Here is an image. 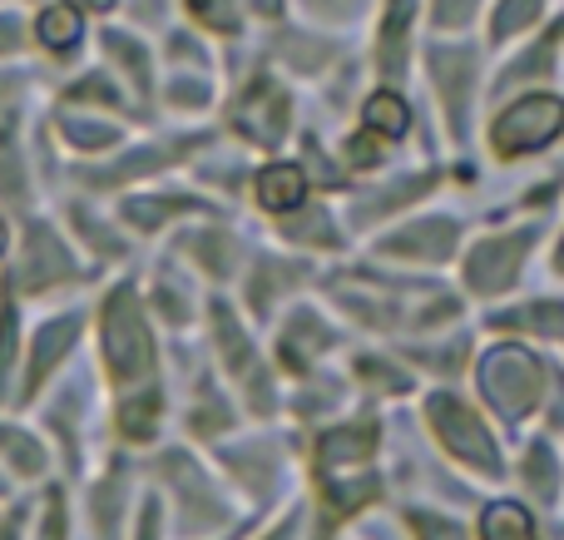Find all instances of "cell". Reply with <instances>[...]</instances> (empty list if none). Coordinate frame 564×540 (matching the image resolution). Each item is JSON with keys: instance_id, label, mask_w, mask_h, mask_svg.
Here are the masks:
<instances>
[{"instance_id": "6da1fadb", "label": "cell", "mask_w": 564, "mask_h": 540, "mask_svg": "<svg viewBox=\"0 0 564 540\" xmlns=\"http://www.w3.org/2000/svg\"><path fill=\"white\" fill-rule=\"evenodd\" d=\"M105 353H109V372L119 382H134L154 367V337L144 327L134 288H115L105 303Z\"/></svg>"}, {"instance_id": "7a4b0ae2", "label": "cell", "mask_w": 564, "mask_h": 540, "mask_svg": "<svg viewBox=\"0 0 564 540\" xmlns=\"http://www.w3.org/2000/svg\"><path fill=\"white\" fill-rule=\"evenodd\" d=\"M560 129H564V99L560 95H525L496 119L490 144H496L500 159H520V154H535V149L555 144Z\"/></svg>"}, {"instance_id": "3957f363", "label": "cell", "mask_w": 564, "mask_h": 540, "mask_svg": "<svg viewBox=\"0 0 564 540\" xmlns=\"http://www.w3.org/2000/svg\"><path fill=\"white\" fill-rule=\"evenodd\" d=\"M540 382H545V372H540V363L525 347H496L480 363V392L506 417H525L540 402Z\"/></svg>"}, {"instance_id": "277c9868", "label": "cell", "mask_w": 564, "mask_h": 540, "mask_svg": "<svg viewBox=\"0 0 564 540\" xmlns=\"http://www.w3.org/2000/svg\"><path fill=\"white\" fill-rule=\"evenodd\" d=\"M431 426H436L441 442H446L460 462L480 466V472H500L496 442H490V432L480 426V417L470 412L466 402H456V397H431Z\"/></svg>"}, {"instance_id": "5b68a950", "label": "cell", "mask_w": 564, "mask_h": 540, "mask_svg": "<svg viewBox=\"0 0 564 540\" xmlns=\"http://www.w3.org/2000/svg\"><path fill=\"white\" fill-rule=\"evenodd\" d=\"M530 244H535V228H520V234L480 244L466 263V283L476 288V293H506V288L516 283V268H520V258H525Z\"/></svg>"}, {"instance_id": "8992f818", "label": "cell", "mask_w": 564, "mask_h": 540, "mask_svg": "<svg viewBox=\"0 0 564 540\" xmlns=\"http://www.w3.org/2000/svg\"><path fill=\"white\" fill-rule=\"evenodd\" d=\"M214 323H218V347H224L228 367L238 372V382H243V392L253 397L258 412H268V407H273V387H268V372H263V363H258L248 333L234 323V313H228L224 303H214Z\"/></svg>"}, {"instance_id": "52a82bcc", "label": "cell", "mask_w": 564, "mask_h": 540, "mask_svg": "<svg viewBox=\"0 0 564 540\" xmlns=\"http://www.w3.org/2000/svg\"><path fill=\"white\" fill-rule=\"evenodd\" d=\"M234 125L243 129L253 144H278V139L288 134V95H282L278 85H268V79H258L234 105Z\"/></svg>"}, {"instance_id": "ba28073f", "label": "cell", "mask_w": 564, "mask_h": 540, "mask_svg": "<svg viewBox=\"0 0 564 540\" xmlns=\"http://www.w3.org/2000/svg\"><path fill=\"white\" fill-rule=\"evenodd\" d=\"M371 446H377L371 426H337V432H327L317 446V472L337 476V472H351V466H367Z\"/></svg>"}, {"instance_id": "9c48e42d", "label": "cell", "mask_w": 564, "mask_h": 540, "mask_svg": "<svg viewBox=\"0 0 564 540\" xmlns=\"http://www.w3.org/2000/svg\"><path fill=\"white\" fill-rule=\"evenodd\" d=\"M79 343V317H55L35 333V347H30V367H25V392H35L50 377V367Z\"/></svg>"}, {"instance_id": "30bf717a", "label": "cell", "mask_w": 564, "mask_h": 540, "mask_svg": "<svg viewBox=\"0 0 564 540\" xmlns=\"http://www.w3.org/2000/svg\"><path fill=\"white\" fill-rule=\"evenodd\" d=\"M470 69H476V60L466 55V50H431V75L441 79V95H446V109H451V125H456V134H466V85H470Z\"/></svg>"}, {"instance_id": "8fae6325", "label": "cell", "mask_w": 564, "mask_h": 540, "mask_svg": "<svg viewBox=\"0 0 564 540\" xmlns=\"http://www.w3.org/2000/svg\"><path fill=\"white\" fill-rule=\"evenodd\" d=\"M451 244H456V224L446 218H421V224L401 228V234L387 238V253L397 258H446Z\"/></svg>"}, {"instance_id": "7c38bea8", "label": "cell", "mask_w": 564, "mask_h": 540, "mask_svg": "<svg viewBox=\"0 0 564 540\" xmlns=\"http://www.w3.org/2000/svg\"><path fill=\"white\" fill-rule=\"evenodd\" d=\"M164 476L178 486V501H184V511H188V526H214L218 516H224V506L208 496L204 476H198L194 466L184 462V456H169V462H164Z\"/></svg>"}, {"instance_id": "4fadbf2b", "label": "cell", "mask_w": 564, "mask_h": 540, "mask_svg": "<svg viewBox=\"0 0 564 540\" xmlns=\"http://www.w3.org/2000/svg\"><path fill=\"white\" fill-rule=\"evenodd\" d=\"M75 273V258L59 248V238L50 228H30V253H25V283L30 288H50L55 278Z\"/></svg>"}, {"instance_id": "5bb4252c", "label": "cell", "mask_w": 564, "mask_h": 540, "mask_svg": "<svg viewBox=\"0 0 564 540\" xmlns=\"http://www.w3.org/2000/svg\"><path fill=\"white\" fill-rule=\"evenodd\" d=\"M302 194H307V179H302L297 164H273V169H263V179H258V198H263L268 208H278V214L297 208Z\"/></svg>"}, {"instance_id": "9a60e30c", "label": "cell", "mask_w": 564, "mask_h": 540, "mask_svg": "<svg viewBox=\"0 0 564 540\" xmlns=\"http://www.w3.org/2000/svg\"><path fill=\"white\" fill-rule=\"evenodd\" d=\"M480 540H535L525 506H516V501L486 506V516H480Z\"/></svg>"}, {"instance_id": "2e32d148", "label": "cell", "mask_w": 564, "mask_h": 540, "mask_svg": "<svg viewBox=\"0 0 564 540\" xmlns=\"http://www.w3.org/2000/svg\"><path fill=\"white\" fill-rule=\"evenodd\" d=\"M322 347H327V333H322V323L317 317H292V327H288V337H282V363L288 367H307V357L312 353H322Z\"/></svg>"}, {"instance_id": "e0dca14e", "label": "cell", "mask_w": 564, "mask_h": 540, "mask_svg": "<svg viewBox=\"0 0 564 540\" xmlns=\"http://www.w3.org/2000/svg\"><path fill=\"white\" fill-rule=\"evenodd\" d=\"M367 129H377V134L387 139H401L411 129V109L401 95H391V89H381V95L367 99Z\"/></svg>"}, {"instance_id": "ac0fdd59", "label": "cell", "mask_w": 564, "mask_h": 540, "mask_svg": "<svg viewBox=\"0 0 564 540\" xmlns=\"http://www.w3.org/2000/svg\"><path fill=\"white\" fill-rule=\"evenodd\" d=\"M0 198H6V204L25 198V164H20L15 125H0Z\"/></svg>"}, {"instance_id": "d6986e66", "label": "cell", "mask_w": 564, "mask_h": 540, "mask_svg": "<svg viewBox=\"0 0 564 540\" xmlns=\"http://www.w3.org/2000/svg\"><path fill=\"white\" fill-rule=\"evenodd\" d=\"M79 10L75 6H50L45 15L35 20V35H40V45H50V50H65V45H75L79 40Z\"/></svg>"}, {"instance_id": "ffe728a7", "label": "cell", "mask_w": 564, "mask_h": 540, "mask_svg": "<svg viewBox=\"0 0 564 540\" xmlns=\"http://www.w3.org/2000/svg\"><path fill=\"white\" fill-rule=\"evenodd\" d=\"M322 482H327V506L337 516L357 511V506H367L371 496H377V482H371V476H357V482H351V476H322Z\"/></svg>"}, {"instance_id": "44dd1931", "label": "cell", "mask_w": 564, "mask_h": 540, "mask_svg": "<svg viewBox=\"0 0 564 540\" xmlns=\"http://www.w3.org/2000/svg\"><path fill=\"white\" fill-rule=\"evenodd\" d=\"M154 426H159V392L134 397V402L119 407V432H124V436L144 442V436H154Z\"/></svg>"}, {"instance_id": "7402d4cb", "label": "cell", "mask_w": 564, "mask_h": 540, "mask_svg": "<svg viewBox=\"0 0 564 540\" xmlns=\"http://www.w3.org/2000/svg\"><path fill=\"white\" fill-rule=\"evenodd\" d=\"M411 25V0H391L387 30H381V69H401V40Z\"/></svg>"}, {"instance_id": "603a6c76", "label": "cell", "mask_w": 564, "mask_h": 540, "mask_svg": "<svg viewBox=\"0 0 564 540\" xmlns=\"http://www.w3.org/2000/svg\"><path fill=\"white\" fill-rule=\"evenodd\" d=\"M184 208H194V204H188V198H129L124 218L139 228H159L169 214H184Z\"/></svg>"}, {"instance_id": "cb8c5ba5", "label": "cell", "mask_w": 564, "mask_h": 540, "mask_svg": "<svg viewBox=\"0 0 564 540\" xmlns=\"http://www.w3.org/2000/svg\"><path fill=\"white\" fill-rule=\"evenodd\" d=\"M0 452H6L25 476H35L40 466H45V452H40L25 432H15V426H0Z\"/></svg>"}, {"instance_id": "d4e9b609", "label": "cell", "mask_w": 564, "mask_h": 540, "mask_svg": "<svg viewBox=\"0 0 564 540\" xmlns=\"http://www.w3.org/2000/svg\"><path fill=\"white\" fill-rule=\"evenodd\" d=\"M65 139L79 149H105L119 139V129L105 125V119H65Z\"/></svg>"}, {"instance_id": "484cf974", "label": "cell", "mask_w": 564, "mask_h": 540, "mask_svg": "<svg viewBox=\"0 0 564 540\" xmlns=\"http://www.w3.org/2000/svg\"><path fill=\"white\" fill-rule=\"evenodd\" d=\"M535 15H540V0H500V15H496V25H490V35L510 40L516 30H525Z\"/></svg>"}, {"instance_id": "4316f807", "label": "cell", "mask_w": 564, "mask_h": 540, "mask_svg": "<svg viewBox=\"0 0 564 540\" xmlns=\"http://www.w3.org/2000/svg\"><path fill=\"white\" fill-rule=\"evenodd\" d=\"M10 363H15V303L0 298V397H6Z\"/></svg>"}, {"instance_id": "83f0119b", "label": "cell", "mask_w": 564, "mask_h": 540, "mask_svg": "<svg viewBox=\"0 0 564 540\" xmlns=\"http://www.w3.org/2000/svg\"><path fill=\"white\" fill-rule=\"evenodd\" d=\"M188 10L214 30H238V0H188Z\"/></svg>"}, {"instance_id": "f1b7e54d", "label": "cell", "mask_w": 564, "mask_h": 540, "mask_svg": "<svg viewBox=\"0 0 564 540\" xmlns=\"http://www.w3.org/2000/svg\"><path fill=\"white\" fill-rule=\"evenodd\" d=\"M525 476L535 482L540 496H555V456H550V446H530L525 456Z\"/></svg>"}, {"instance_id": "f546056e", "label": "cell", "mask_w": 564, "mask_h": 540, "mask_svg": "<svg viewBox=\"0 0 564 540\" xmlns=\"http://www.w3.org/2000/svg\"><path fill=\"white\" fill-rule=\"evenodd\" d=\"M520 323L535 327V333H550V337H564V303H535L520 313Z\"/></svg>"}, {"instance_id": "4dcf8cb0", "label": "cell", "mask_w": 564, "mask_h": 540, "mask_svg": "<svg viewBox=\"0 0 564 540\" xmlns=\"http://www.w3.org/2000/svg\"><path fill=\"white\" fill-rule=\"evenodd\" d=\"M288 238H302V244H307V238H322V244H332V224H327V214H322V208H312L307 218L288 224Z\"/></svg>"}, {"instance_id": "1f68e13d", "label": "cell", "mask_w": 564, "mask_h": 540, "mask_svg": "<svg viewBox=\"0 0 564 540\" xmlns=\"http://www.w3.org/2000/svg\"><path fill=\"white\" fill-rule=\"evenodd\" d=\"M109 50H115V55L124 60L129 69H134V79H139V85H149V65H144V55H139V45H134V40H124V35H109Z\"/></svg>"}, {"instance_id": "d6a6232c", "label": "cell", "mask_w": 564, "mask_h": 540, "mask_svg": "<svg viewBox=\"0 0 564 540\" xmlns=\"http://www.w3.org/2000/svg\"><path fill=\"white\" fill-rule=\"evenodd\" d=\"M40 540H65V501H59V492L45 496V526H40Z\"/></svg>"}, {"instance_id": "836d02e7", "label": "cell", "mask_w": 564, "mask_h": 540, "mask_svg": "<svg viewBox=\"0 0 564 540\" xmlns=\"http://www.w3.org/2000/svg\"><path fill=\"white\" fill-rule=\"evenodd\" d=\"M411 526H416V536L421 540H466L456 531L451 521H436V516H411Z\"/></svg>"}, {"instance_id": "e575fe53", "label": "cell", "mask_w": 564, "mask_h": 540, "mask_svg": "<svg viewBox=\"0 0 564 540\" xmlns=\"http://www.w3.org/2000/svg\"><path fill=\"white\" fill-rule=\"evenodd\" d=\"M95 516H99V531H109V526H115V516H119V486H115V482H109V486H99Z\"/></svg>"}, {"instance_id": "d590c367", "label": "cell", "mask_w": 564, "mask_h": 540, "mask_svg": "<svg viewBox=\"0 0 564 540\" xmlns=\"http://www.w3.org/2000/svg\"><path fill=\"white\" fill-rule=\"evenodd\" d=\"M188 248H198V258H204V263H214L218 273H224V268H228V258L218 253V248H228V244H224V238H218V234H198Z\"/></svg>"}, {"instance_id": "8d00e7d4", "label": "cell", "mask_w": 564, "mask_h": 540, "mask_svg": "<svg viewBox=\"0 0 564 540\" xmlns=\"http://www.w3.org/2000/svg\"><path fill=\"white\" fill-rule=\"evenodd\" d=\"M470 10H476V0H436V20H441V25H466Z\"/></svg>"}, {"instance_id": "74e56055", "label": "cell", "mask_w": 564, "mask_h": 540, "mask_svg": "<svg viewBox=\"0 0 564 540\" xmlns=\"http://www.w3.org/2000/svg\"><path fill=\"white\" fill-rule=\"evenodd\" d=\"M75 99H105V105H115V89L105 85V79H85V85H75Z\"/></svg>"}, {"instance_id": "f35d334b", "label": "cell", "mask_w": 564, "mask_h": 540, "mask_svg": "<svg viewBox=\"0 0 564 540\" xmlns=\"http://www.w3.org/2000/svg\"><path fill=\"white\" fill-rule=\"evenodd\" d=\"M20 45V25L10 15H0V55H6V50H15Z\"/></svg>"}, {"instance_id": "ab89813d", "label": "cell", "mask_w": 564, "mask_h": 540, "mask_svg": "<svg viewBox=\"0 0 564 540\" xmlns=\"http://www.w3.org/2000/svg\"><path fill=\"white\" fill-rule=\"evenodd\" d=\"M139 540H159V506L154 501L144 506V531H139Z\"/></svg>"}, {"instance_id": "60d3db41", "label": "cell", "mask_w": 564, "mask_h": 540, "mask_svg": "<svg viewBox=\"0 0 564 540\" xmlns=\"http://www.w3.org/2000/svg\"><path fill=\"white\" fill-rule=\"evenodd\" d=\"M0 540H20V516H10V521L0 526Z\"/></svg>"}, {"instance_id": "b9f144b4", "label": "cell", "mask_w": 564, "mask_h": 540, "mask_svg": "<svg viewBox=\"0 0 564 540\" xmlns=\"http://www.w3.org/2000/svg\"><path fill=\"white\" fill-rule=\"evenodd\" d=\"M89 10H115V0H85Z\"/></svg>"}, {"instance_id": "7bdbcfd3", "label": "cell", "mask_w": 564, "mask_h": 540, "mask_svg": "<svg viewBox=\"0 0 564 540\" xmlns=\"http://www.w3.org/2000/svg\"><path fill=\"white\" fill-rule=\"evenodd\" d=\"M268 540H292V526H278V531L268 536Z\"/></svg>"}, {"instance_id": "ee69618b", "label": "cell", "mask_w": 564, "mask_h": 540, "mask_svg": "<svg viewBox=\"0 0 564 540\" xmlns=\"http://www.w3.org/2000/svg\"><path fill=\"white\" fill-rule=\"evenodd\" d=\"M0 248H6V224H0Z\"/></svg>"}, {"instance_id": "f6af8a7d", "label": "cell", "mask_w": 564, "mask_h": 540, "mask_svg": "<svg viewBox=\"0 0 564 540\" xmlns=\"http://www.w3.org/2000/svg\"><path fill=\"white\" fill-rule=\"evenodd\" d=\"M560 273H564V248H560Z\"/></svg>"}]
</instances>
